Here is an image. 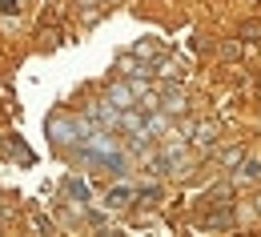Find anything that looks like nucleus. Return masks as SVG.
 I'll list each match as a JSON object with an SVG mask.
<instances>
[{"instance_id":"obj_4","label":"nucleus","mask_w":261,"mask_h":237,"mask_svg":"<svg viewBox=\"0 0 261 237\" xmlns=\"http://www.w3.org/2000/svg\"><path fill=\"white\" fill-rule=\"evenodd\" d=\"M197 141H213V125H201V129H197Z\"/></svg>"},{"instance_id":"obj_1","label":"nucleus","mask_w":261,"mask_h":237,"mask_svg":"<svg viewBox=\"0 0 261 237\" xmlns=\"http://www.w3.org/2000/svg\"><path fill=\"white\" fill-rule=\"evenodd\" d=\"M65 189H68V197H76V201H89V185H85V181L68 177V181H65Z\"/></svg>"},{"instance_id":"obj_5","label":"nucleus","mask_w":261,"mask_h":237,"mask_svg":"<svg viewBox=\"0 0 261 237\" xmlns=\"http://www.w3.org/2000/svg\"><path fill=\"white\" fill-rule=\"evenodd\" d=\"M0 8L4 12H16V0H0Z\"/></svg>"},{"instance_id":"obj_3","label":"nucleus","mask_w":261,"mask_h":237,"mask_svg":"<svg viewBox=\"0 0 261 237\" xmlns=\"http://www.w3.org/2000/svg\"><path fill=\"white\" fill-rule=\"evenodd\" d=\"M129 189H125V185H117V189H109V205H113V209H121V205H129Z\"/></svg>"},{"instance_id":"obj_2","label":"nucleus","mask_w":261,"mask_h":237,"mask_svg":"<svg viewBox=\"0 0 261 237\" xmlns=\"http://www.w3.org/2000/svg\"><path fill=\"white\" fill-rule=\"evenodd\" d=\"M93 121H100V125H121L117 109H105V104H97V109H93Z\"/></svg>"}]
</instances>
